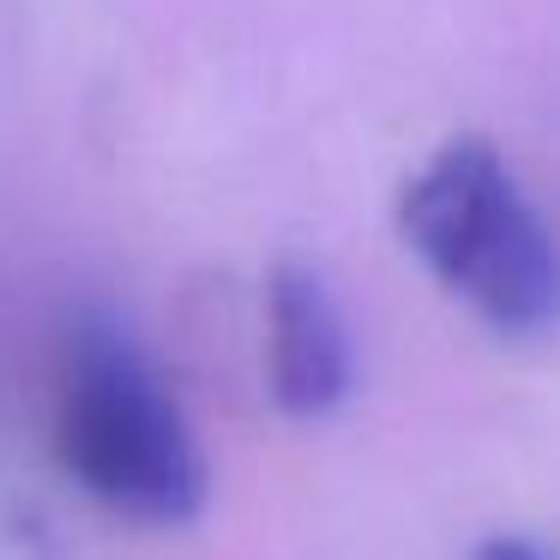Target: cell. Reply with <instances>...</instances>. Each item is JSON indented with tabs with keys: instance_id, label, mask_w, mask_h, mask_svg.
I'll return each mask as SVG.
<instances>
[{
	"instance_id": "1",
	"label": "cell",
	"mask_w": 560,
	"mask_h": 560,
	"mask_svg": "<svg viewBox=\"0 0 560 560\" xmlns=\"http://www.w3.org/2000/svg\"><path fill=\"white\" fill-rule=\"evenodd\" d=\"M55 452L121 518L182 524L206 506V452L158 362L109 314H79L61 338Z\"/></svg>"
},
{
	"instance_id": "2",
	"label": "cell",
	"mask_w": 560,
	"mask_h": 560,
	"mask_svg": "<svg viewBox=\"0 0 560 560\" xmlns=\"http://www.w3.org/2000/svg\"><path fill=\"white\" fill-rule=\"evenodd\" d=\"M410 254L494 331L536 338L555 319V242L488 139L440 145L398 194Z\"/></svg>"
},
{
	"instance_id": "3",
	"label": "cell",
	"mask_w": 560,
	"mask_h": 560,
	"mask_svg": "<svg viewBox=\"0 0 560 560\" xmlns=\"http://www.w3.org/2000/svg\"><path fill=\"white\" fill-rule=\"evenodd\" d=\"M271 392L290 416H331L350 392V331L319 271L278 266L271 278Z\"/></svg>"
},
{
	"instance_id": "4",
	"label": "cell",
	"mask_w": 560,
	"mask_h": 560,
	"mask_svg": "<svg viewBox=\"0 0 560 560\" xmlns=\"http://www.w3.org/2000/svg\"><path fill=\"white\" fill-rule=\"evenodd\" d=\"M476 560H548V555L530 542V536H488Z\"/></svg>"
}]
</instances>
